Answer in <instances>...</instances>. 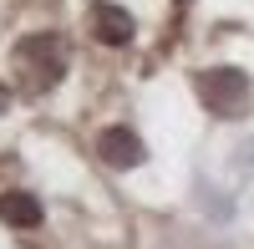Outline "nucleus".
<instances>
[{"instance_id":"4","label":"nucleus","mask_w":254,"mask_h":249,"mask_svg":"<svg viewBox=\"0 0 254 249\" xmlns=\"http://www.w3.org/2000/svg\"><path fill=\"white\" fill-rule=\"evenodd\" d=\"M92 26H97V36L107 41V46H127V41H132V15L122 5H112V0H97L92 5Z\"/></svg>"},{"instance_id":"1","label":"nucleus","mask_w":254,"mask_h":249,"mask_svg":"<svg viewBox=\"0 0 254 249\" xmlns=\"http://www.w3.org/2000/svg\"><path fill=\"white\" fill-rule=\"evenodd\" d=\"M198 97L208 102V112L239 117V112L249 107V76H244L239 66H214V71L198 76Z\"/></svg>"},{"instance_id":"3","label":"nucleus","mask_w":254,"mask_h":249,"mask_svg":"<svg viewBox=\"0 0 254 249\" xmlns=\"http://www.w3.org/2000/svg\"><path fill=\"white\" fill-rule=\"evenodd\" d=\"M97 153L112 163V168H137V163L147 158V148H142V137L137 132H127V127H107L97 137Z\"/></svg>"},{"instance_id":"2","label":"nucleus","mask_w":254,"mask_h":249,"mask_svg":"<svg viewBox=\"0 0 254 249\" xmlns=\"http://www.w3.org/2000/svg\"><path fill=\"white\" fill-rule=\"evenodd\" d=\"M15 56L31 66V87H56L61 71H66V51H61L56 36H31V41H20Z\"/></svg>"},{"instance_id":"5","label":"nucleus","mask_w":254,"mask_h":249,"mask_svg":"<svg viewBox=\"0 0 254 249\" xmlns=\"http://www.w3.org/2000/svg\"><path fill=\"white\" fill-rule=\"evenodd\" d=\"M0 219L15 224V229H36V224H41L36 193H5V198H0Z\"/></svg>"},{"instance_id":"7","label":"nucleus","mask_w":254,"mask_h":249,"mask_svg":"<svg viewBox=\"0 0 254 249\" xmlns=\"http://www.w3.org/2000/svg\"><path fill=\"white\" fill-rule=\"evenodd\" d=\"M5 102H10V97H5V87H0V112H5Z\"/></svg>"},{"instance_id":"6","label":"nucleus","mask_w":254,"mask_h":249,"mask_svg":"<svg viewBox=\"0 0 254 249\" xmlns=\"http://www.w3.org/2000/svg\"><path fill=\"white\" fill-rule=\"evenodd\" d=\"M239 168L254 173V142H239Z\"/></svg>"}]
</instances>
